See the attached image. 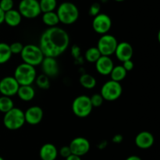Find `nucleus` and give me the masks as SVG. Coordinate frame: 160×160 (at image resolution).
Wrapping results in <instances>:
<instances>
[{
	"label": "nucleus",
	"instance_id": "obj_4",
	"mask_svg": "<svg viewBox=\"0 0 160 160\" xmlns=\"http://www.w3.org/2000/svg\"><path fill=\"white\" fill-rule=\"evenodd\" d=\"M20 56L23 63L30 64L33 67L40 65L45 57L39 46L34 44L23 45V50L20 53Z\"/></svg>",
	"mask_w": 160,
	"mask_h": 160
},
{
	"label": "nucleus",
	"instance_id": "obj_26",
	"mask_svg": "<svg viewBox=\"0 0 160 160\" xmlns=\"http://www.w3.org/2000/svg\"><path fill=\"white\" fill-rule=\"evenodd\" d=\"M14 104L11 97L2 96L0 97V111L2 113H6L9 110L14 108Z\"/></svg>",
	"mask_w": 160,
	"mask_h": 160
},
{
	"label": "nucleus",
	"instance_id": "obj_9",
	"mask_svg": "<svg viewBox=\"0 0 160 160\" xmlns=\"http://www.w3.org/2000/svg\"><path fill=\"white\" fill-rule=\"evenodd\" d=\"M117 44H118V42L115 36L112 35L105 34L102 35L98 39L97 48L99 50L102 56H110L115 53Z\"/></svg>",
	"mask_w": 160,
	"mask_h": 160
},
{
	"label": "nucleus",
	"instance_id": "obj_14",
	"mask_svg": "<svg viewBox=\"0 0 160 160\" xmlns=\"http://www.w3.org/2000/svg\"><path fill=\"white\" fill-rule=\"evenodd\" d=\"M41 64L43 74L48 78L56 76L59 73V64L55 57L45 56Z\"/></svg>",
	"mask_w": 160,
	"mask_h": 160
},
{
	"label": "nucleus",
	"instance_id": "obj_5",
	"mask_svg": "<svg viewBox=\"0 0 160 160\" xmlns=\"http://www.w3.org/2000/svg\"><path fill=\"white\" fill-rule=\"evenodd\" d=\"M24 112L20 108H12L4 114L3 124L8 130H19L24 125Z\"/></svg>",
	"mask_w": 160,
	"mask_h": 160
},
{
	"label": "nucleus",
	"instance_id": "obj_22",
	"mask_svg": "<svg viewBox=\"0 0 160 160\" xmlns=\"http://www.w3.org/2000/svg\"><path fill=\"white\" fill-rule=\"evenodd\" d=\"M127 72H128L123 68V67L122 65L114 66L112 72L109 74L111 77V80L120 83L122 80H123L125 78V77L127 75Z\"/></svg>",
	"mask_w": 160,
	"mask_h": 160
},
{
	"label": "nucleus",
	"instance_id": "obj_25",
	"mask_svg": "<svg viewBox=\"0 0 160 160\" xmlns=\"http://www.w3.org/2000/svg\"><path fill=\"white\" fill-rule=\"evenodd\" d=\"M42 13H47L54 11L57 6L56 0H40L38 1Z\"/></svg>",
	"mask_w": 160,
	"mask_h": 160
},
{
	"label": "nucleus",
	"instance_id": "obj_21",
	"mask_svg": "<svg viewBox=\"0 0 160 160\" xmlns=\"http://www.w3.org/2000/svg\"><path fill=\"white\" fill-rule=\"evenodd\" d=\"M42 21L49 28L52 27H56L59 23V17H58L56 12L51 11V12L43 13L42 15Z\"/></svg>",
	"mask_w": 160,
	"mask_h": 160
},
{
	"label": "nucleus",
	"instance_id": "obj_3",
	"mask_svg": "<svg viewBox=\"0 0 160 160\" xmlns=\"http://www.w3.org/2000/svg\"><path fill=\"white\" fill-rule=\"evenodd\" d=\"M13 77L20 86L31 85L37 77L35 67L23 62L15 69Z\"/></svg>",
	"mask_w": 160,
	"mask_h": 160
},
{
	"label": "nucleus",
	"instance_id": "obj_37",
	"mask_svg": "<svg viewBox=\"0 0 160 160\" xmlns=\"http://www.w3.org/2000/svg\"><path fill=\"white\" fill-rule=\"evenodd\" d=\"M125 160H142V158H140L138 155H131V156L128 157Z\"/></svg>",
	"mask_w": 160,
	"mask_h": 160
},
{
	"label": "nucleus",
	"instance_id": "obj_34",
	"mask_svg": "<svg viewBox=\"0 0 160 160\" xmlns=\"http://www.w3.org/2000/svg\"><path fill=\"white\" fill-rule=\"evenodd\" d=\"M122 63H123L122 66H123V68H124L127 72H130V71H131L133 68H134V62L131 61V59L128 60V61H125Z\"/></svg>",
	"mask_w": 160,
	"mask_h": 160
},
{
	"label": "nucleus",
	"instance_id": "obj_7",
	"mask_svg": "<svg viewBox=\"0 0 160 160\" xmlns=\"http://www.w3.org/2000/svg\"><path fill=\"white\" fill-rule=\"evenodd\" d=\"M123 93L120 83L109 80L102 85L100 91V94L103 97L104 100L107 101H114L119 99Z\"/></svg>",
	"mask_w": 160,
	"mask_h": 160
},
{
	"label": "nucleus",
	"instance_id": "obj_38",
	"mask_svg": "<svg viewBox=\"0 0 160 160\" xmlns=\"http://www.w3.org/2000/svg\"><path fill=\"white\" fill-rule=\"evenodd\" d=\"M4 17H5V12L2 10L1 8H0V24H2L4 22Z\"/></svg>",
	"mask_w": 160,
	"mask_h": 160
},
{
	"label": "nucleus",
	"instance_id": "obj_23",
	"mask_svg": "<svg viewBox=\"0 0 160 160\" xmlns=\"http://www.w3.org/2000/svg\"><path fill=\"white\" fill-rule=\"evenodd\" d=\"M80 83L81 86L84 88L88 89H91L95 88L96 86V79L93 75H90V74H83L79 79Z\"/></svg>",
	"mask_w": 160,
	"mask_h": 160
},
{
	"label": "nucleus",
	"instance_id": "obj_8",
	"mask_svg": "<svg viewBox=\"0 0 160 160\" xmlns=\"http://www.w3.org/2000/svg\"><path fill=\"white\" fill-rule=\"evenodd\" d=\"M18 11L22 17L27 19L36 18L42 13L38 0H21L19 3Z\"/></svg>",
	"mask_w": 160,
	"mask_h": 160
},
{
	"label": "nucleus",
	"instance_id": "obj_12",
	"mask_svg": "<svg viewBox=\"0 0 160 160\" xmlns=\"http://www.w3.org/2000/svg\"><path fill=\"white\" fill-rule=\"evenodd\" d=\"M69 147H70L72 154L81 157L86 155L89 152L91 144L88 140L86 139L85 137L78 136L72 140Z\"/></svg>",
	"mask_w": 160,
	"mask_h": 160
},
{
	"label": "nucleus",
	"instance_id": "obj_39",
	"mask_svg": "<svg viewBox=\"0 0 160 160\" xmlns=\"http://www.w3.org/2000/svg\"><path fill=\"white\" fill-rule=\"evenodd\" d=\"M114 1H116V2H118V3H121V2H123V1H125V0H114Z\"/></svg>",
	"mask_w": 160,
	"mask_h": 160
},
{
	"label": "nucleus",
	"instance_id": "obj_27",
	"mask_svg": "<svg viewBox=\"0 0 160 160\" xmlns=\"http://www.w3.org/2000/svg\"><path fill=\"white\" fill-rule=\"evenodd\" d=\"M101 56V53L97 47H90L85 53V59L89 63H95Z\"/></svg>",
	"mask_w": 160,
	"mask_h": 160
},
{
	"label": "nucleus",
	"instance_id": "obj_28",
	"mask_svg": "<svg viewBox=\"0 0 160 160\" xmlns=\"http://www.w3.org/2000/svg\"><path fill=\"white\" fill-rule=\"evenodd\" d=\"M35 83H36V85L38 86V88H40V89H48L50 86L49 78H48L47 75H44V74L36 77Z\"/></svg>",
	"mask_w": 160,
	"mask_h": 160
},
{
	"label": "nucleus",
	"instance_id": "obj_1",
	"mask_svg": "<svg viewBox=\"0 0 160 160\" xmlns=\"http://www.w3.org/2000/svg\"><path fill=\"white\" fill-rule=\"evenodd\" d=\"M70 44L68 33L59 27H52L45 30L39 40V48L45 56L58 57L64 53Z\"/></svg>",
	"mask_w": 160,
	"mask_h": 160
},
{
	"label": "nucleus",
	"instance_id": "obj_40",
	"mask_svg": "<svg viewBox=\"0 0 160 160\" xmlns=\"http://www.w3.org/2000/svg\"><path fill=\"white\" fill-rule=\"evenodd\" d=\"M0 160H5V159H4V158H2V157H1V156H0Z\"/></svg>",
	"mask_w": 160,
	"mask_h": 160
},
{
	"label": "nucleus",
	"instance_id": "obj_19",
	"mask_svg": "<svg viewBox=\"0 0 160 160\" xmlns=\"http://www.w3.org/2000/svg\"><path fill=\"white\" fill-rule=\"evenodd\" d=\"M22 20V16L18 10L12 9L5 13L4 22L9 27H17Z\"/></svg>",
	"mask_w": 160,
	"mask_h": 160
},
{
	"label": "nucleus",
	"instance_id": "obj_13",
	"mask_svg": "<svg viewBox=\"0 0 160 160\" xmlns=\"http://www.w3.org/2000/svg\"><path fill=\"white\" fill-rule=\"evenodd\" d=\"M43 110L39 106H31L24 112L25 122L30 125H38L43 119Z\"/></svg>",
	"mask_w": 160,
	"mask_h": 160
},
{
	"label": "nucleus",
	"instance_id": "obj_35",
	"mask_svg": "<svg viewBox=\"0 0 160 160\" xmlns=\"http://www.w3.org/2000/svg\"><path fill=\"white\" fill-rule=\"evenodd\" d=\"M122 141H123V136L120 134L115 135V136H113V138H112V141H113L114 143H117V144L120 143Z\"/></svg>",
	"mask_w": 160,
	"mask_h": 160
},
{
	"label": "nucleus",
	"instance_id": "obj_16",
	"mask_svg": "<svg viewBox=\"0 0 160 160\" xmlns=\"http://www.w3.org/2000/svg\"><path fill=\"white\" fill-rule=\"evenodd\" d=\"M95 64L97 72L102 75H109L114 67L112 60L107 56H101Z\"/></svg>",
	"mask_w": 160,
	"mask_h": 160
},
{
	"label": "nucleus",
	"instance_id": "obj_15",
	"mask_svg": "<svg viewBox=\"0 0 160 160\" xmlns=\"http://www.w3.org/2000/svg\"><path fill=\"white\" fill-rule=\"evenodd\" d=\"M133 53L134 51L132 45L128 42H122L120 43L118 42L114 54L119 61L123 62L128 60H131L132 58Z\"/></svg>",
	"mask_w": 160,
	"mask_h": 160
},
{
	"label": "nucleus",
	"instance_id": "obj_33",
	"mask_svg": "<svg viewBox=\"0 0 160 160\" xmlns=\"http://www.w3.org/2000/svg\"><path fill=\"white\" fill-rule=\"evenodd\" d=\"M59 154H60V155L62 158H66L68 156H70L72 153L69 146H63V147H61L60 150H59Z\"/></svg>",
	"mask_w": 160,
	"mask_h": 160
},
{
	"label": "nucleus",
	"instance_id": "obj_29",
	"mask_svg": "<svg viewBox=\"0 0 160 160\" xmlns=\"http://www.w3.org/2000/svg\"><path fill=\"white\" fill-rule=\"evenodd\" d=\"M90 100L93 108H98L102 105L104 99L100 93H95L90 97Z\"/></svg>",
	"mask_w": 160,
	"mask_h": 160
},
{
	"label": "nucleus",
	"instance_id": "obj_6",
	"mask_svg": "<svg viewBox=\"0 0 160 160\" xmlns=\"http://www.w3.org/2000/svg\"><path fill=\"white\" fill-rule=\"evenodd\" d=\"M93 107L91 103L90 97L86 95H80L73 100L72 110L73 114L79 118H85L92 112Z\"/></svg>",
	"mask_w": 160,
	"mask_h": 160
},
{
	"label": "nucleus",
	"instance_id": "obj_11",
	"mask_svg": "<svg viewBox=\"0 0 160 160\" xmlns=\"http://www.w3.org/2000/svg\"><path fill=\"white\" fill-rule=\"evenodd\" d=\"M20 85L13 76H6L0 80V93L2 96L12 97L16 95Z\"/></svg>",
	"mask_w": 160,
	"mask_h": 160
},
{
	"label": "nucleus",
	"instance_id": "obj_20",
	"mask_svg": "<svg viewBox=\"0 0 160 160\" xmlns=\"http://www.w3.org/2000/svg\"><path fill=\"white\" fill-rule=\"evenodd\" d=\"M20 100L23 101H31L35 96V91L31 85L28 86H20L17 93Z\"/></svg>",
	"mask_w": 160,
	"mask_h": 160
},
{
	"label": "nucleus",
	"instance_id": "obj_18",
	"mask_svg": "<svg viewBox=\"0 0 160 160\" xmlns=\"http://www.w3.org/2000/svg\"><path fill=\"white\" fill-rule=\"evenodd\" d=\"M39 156L42 160H56L58 156V150L51 143H46L41 147Z\"/></svg>",
	"mask_w": 160,
	"mask_h": 160
},
{
	"label": "nucleus",
	"instance_id": "obj_30",
	"mask_svg": "<svg viewBox=\"0 0 160 160\" xmlns=\"http://www.w3.org/2000/svg\"><path fill=\"white\" fill-rule=\"evenodd\" d=\"M13 0H0V8L5 13L13 9Z\"/></svg>",
	"mask_w": 160,
	"mask_h": 160
},
{
	"label": "nucleus",
	"instance_id": "obj_31",
	"mask_svg": "<svg viewBox=\"0 0 160 160\" xmlns=\"http://www.w3.org/2000/svg\"><path fill=\"white\" fill-rule=\"evenodd\" d=\"M9 48L12 54H20L23 48V45L20 42H15L9 45Z\"/></svg>",
	"mask_w": 160,
	"mask_h": 160
},
{
	"label": "nucleus",
	"instance_id": "obj_24",
	"mask_svg": "<svg viewBox=\"0 0 160 160\" xmlns=\"http://www.w3.org/2000/svg\"><path fill=\"white\" fill-rule=\"evenodd\" d=\"M12 56L9 44L6 42H0V64L8 62Z\"/></svg>",
	"mask_w": 160,
	"mask_h": 160
},
{
	"label": "nucleus",
	"instance_id": "obj_10",
	"mask_svg": "<svg viewBox=\"0 0 160 160\" xmlns=\"http://www.w3.org/2000/svg\"><path fill=\"white\" fill-rule=\"evenodd\" d=\"M112 27V20L106 13H98L94 17L92 28L94 31L99 35H105L109 32Z\"/></svg>",
	"mask_w": 160,
	"mask_h": 160
},
{
	"label": "nucleus",
	"instance_id": "obj_2",
	"mask_svg": "<svg viewBox=\"0 0 160 160\" xmlns=\"http://www.w3.org/2000/svg\"><path fill=\"white\" fill-rule=\"evenodd\" d=\"M56 13L60 23L70 25L78 20L79 17V9L73 3L64 2L58 6Z\"/></svg>",
	"mask_w": 160,
	"mask_h": 160
},
{
	"label": "nucleus",
	"instance_id": "obj_36",
	"mask_svg": "<svg viewBox=\"0 0 160 160\" xmlns=\"http://www.w3.org/2000/svg\"><path fill=\"white\" fill-rule=\"evenodd\" d=\"M66 160H81V158L80 156H78V155L71 154L70 156L66 158Z\"/></svg>",
	"mask_w": 160,
	"mask_h": 160
},
{
	"label": "nucleus",
	"instance_id": "obj_17",
	"mask_svg": "<svg viewBox=\"0 0 160 160\" xmlns=\"http://www.w3.org/2000/svg\"><path fill=\"white\" fill-rule=\"evenodd\" d=\"M155 138L152 133L142 131L135 136V144L141 149H148L154 144Z\"/></svg>",
	"mask_w": 160,
	"mask_h": 160
},
{
	"label": "nucleus",
	"instance_id": "obj_32",
	"mask_svg": "<svg viewBox=\"0 0 160 160\" xmlns=\"http://www.w3.org/2000/svg\"><path fill=\"white\" fill-rule=\"evenodd\" d=\"M100 10H101V6H100L99 3H95L90 6V8H89L88 13L90 16L95 17V16L98 15V13H100Z\"/></svg>",
	"mask_w": 160,
	"mask_h": 160
}]
</instances>
